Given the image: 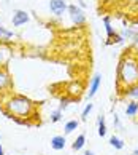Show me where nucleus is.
Returning <instances> with one entry per match:
<instances>
[{
	"label": "nucleus",
	"mask_w": 138,
	"mask_h": 155,
	"mask_svg": "<svg viewBox=\"0 0 138 155\" xmlns=\"http://www.w3.org/2000/svg\"><path fill=\"white\" fill-rule=\"evenodd\" d=\"M3 106H5V110H3L5 115L8 118L16 120L21 125H29L27 118H30L37 109L35 102L22 94H8Z\"/></svg>",
	"instance_id": "obj_1"
},
{
	"label": "nucleus",
	"mask_w": 138,
	"mask_h": 155,
	"mask_svg": "<svg viewBox=\"0 0 138 155\" xmlns=\"http://www.w3.org/2000/svg\"><path fill=\"white\" fill-rule=\"evenodd\" d=\"M138 83V61L132 56H125L121 59L118 66V90H121V85L125 88L130 85Z\"/></svg>",
	"instance_id": "obj_2"
},
{
	"label": "nucleus",
	"mask_w": 138,
	"mask_h": 155,
	"mask_svg": "<svg viewBox=\"0 0 138 155\" xmlns=\"http://www.w3.org/2000/svg\"><path fill=\"white\" fill-rule=\"evenodd\" d=\"M68 15H70V19L73 24H76V26H81L86 22V15H84V11L81 7H78V5H68Z\"/></svg>",
	"instance_id": "obj_3"
},
{
	"label": "nucleus",
	"mask_w": 138,
	"mask_h": 155,
	"mask_svg": "<svg viewBox=\"0 0 138 155\" xmlns=\"http://www.w3.org/2000/svg\"><path fill=\"white\" fill-rule=\"evenodd\" d=\"M48 7L51 10V13L56 15V16H62L67 11L68 8V5L65 0H49V3H48Z\"/></svg>",
	"instance_id": "obj_4"
},
{
	"label": "nucleus",
	"mask_w": 138,
	"mask_h": 155,
	"mask_svg": "<svg viewBox=\"0 0 138 155\" xmlns=\"http://www.w3.org/2000/svg\"><path fill=\"white\" fill-rule=\"evenodd\" d=\"M11 87H13V80H11L7 67H0V93H5Z\"/></svg>",
	"instance_id": "obj_5"
},
{
	"label": "nucleus",
	"mask_w": 138,
	"mask_h": 155,
	"mask_svg": "<svg viewBox=\"0 0 138 155\" xmlns=\"http://www.w3.org/2000/svg\"><path fill=\"white\" fill-rule=\"evenodd\" d=\"M29 19H30V16H29L27 11L24 10H16L13 13V18H11V22H13L14 27H19L22 24H26V22H29Z\"/></svg>",
	"instance_id": "obj_6"
},
{
	"label": "nucleus",
	"mask_w": 138,
	"mask_h": 155,
	"mask_svg": "<svg viewBox=\"0 0 138 155\" xmlns=\"http://www.w3.org/2000/svg\"><path fill=\"white\" fill-rule=\"evenodd\" d=\"M100 83H102V75L100 74H95L90 80V85H89V91H87V97H94L97 94V91L100 88Z\"/></svg>",
	"instance_id": "obj_7"
},
{
	"label": "nucleus",
	"mask_w": 138,
	"mask_h": 155,
	"mask_svg": "<svg viewBox=\"0 0 138 155\" xmlns=\"http://www.w3.org/2000/svg\"><path fill=\"white\" fill-rule=\"evenodd\" d=\"M11 56V50L3 42H0V67H7V62Z\"/></svg>",
	"instance_id": "obj_8"
},
{
	"label": "nucleus",
	"mask_w": 138,
	"mask_h": 155,
	"mask_svg": "<svg viewBox=\"0 0 138 155\" xmlns=\"http://www.w3.org/2000/svg\"><path fill=\"white\" fill-rule=\"evenodd\" d=\"M65 136H54L53 139H51V147L54 149V150H62V149L65 147Z\"/></svg>",
	"instance_id": "obj_9"
},
{
	"label": "nucleus",
	"mask_w": 138,
	"mask_h": 155,
	"mask_svg": "<svg viewBox=\"0 0 138 155\" xmlns=\"http://www.w3.org/2000/svg\"><path fill=\"white\" fill-rule=\"evenodd\" d=\"M103 22H105V31H106V37H108V40H111L114 38V35H116V31H114V27L111 26V21H110V18L108 16H105L103 18Z\"/></svg>",
	"instance_id": "obj_10"
},
{
	"label": "nucleus",
	"mask_w": 138,
	"mask_h": 155,
	"mask_svg": "<svg viewBox=\"0 0 138 155\" xmlns=\"http://www.w3.org/2000/svg\"><path fill=\"white\" fill-rule=\"evenodd\" d=\"M125 96L130 97V99H133V101H138V83L130 85V87L125 88Z\"/></svg>",
	"instance_id": "obj_11"
},
{
	"label": "nucleus",
	"mask_w": 138,
	"mask_h": 155,
	"mask_svg": "<svg viewBox=\"0 0 138 155\" xmlns=\"http://www.w3.org/2000/svg\"><path fill=\"white\" fill-rule=\"evenodd\" d=\"M138 114V101H132L127 104V107H125V115L129 117H135Z\"/></svg>",
	"instance_id": "obj_12"
},
{
	"label": "nucleus",
	"mask_w": 138,
	"mask_h": 155,
	"mask_svg": "<svg viewBox=\"0 0 138 155\" xmlns=\"http://www.w3.org/2000/svg\"><path fill=\"white\" fill-rule=\"evenodd\" d=\"M84 144H86V136L84 134H79L76 139H75V142L72 144V149L78 152V150H81V149L84 147Z\"/></svg>",
	"instance_id": "obj_13"
},
{
	"label": "nucleus",
	"mask_w": 138,
	"mask_h": 155,
	"mask_svg": "<svg viewBox=\"0 0 138 155\" xmlns=\"http://www.w3.org/2000/svg\"><path fill=\"white\" fill-rule=\"evenodd\" d=\"M14 37V32L8 31L5 26H0V42H5V40H10Z\"/></svg>",
	"instance_id": "obj_14"
},
{
	"label": "nucleus",
	"mask_w": 138,
	"mask_h": 155,
	"mask_svg": "<svg viewBox=\"0 0 138 155\" xmlns=\"http://www.w3.org/2000/svg\"><path fill=\"white\" fill-rule=\"evenodd\" d=\"M97 125H99V136L103 137L106 134V125H105V117L100 115L99 120H97Z\"/></svg>",
	"instance_id": "obj_15"
},
{
	"label": "nucleus",
	"mask_w": 138,
	"mask_h": 155,
	"mask_svg": "<svg viewBox=\"0 0 138 155\" xmlns=\"http://www.w3.org/2000/svg\"><path fill=\"white\" fill-rule=\"evenodd\" d=\"M78 120H70V122H67L65 123V126H64V130H65V134H70V133H73L75 130L78 128Z\"/></svg>",
	"instance_id": "obj_16"
},
{
	"label": "nucleus",
	"mask_w": 138,
	"mask_h": 155,
	"mask_svg": "<svg viewBox=\"0 0 138 155\" xmlns=\"http://www.w3.org/2000/svg\"><path fill=\"white\" fill-rule=\"evenodd\" d=\"M110 144H111L114 149H118V150L124 149V141H122V139H119L118 136H111V137H110Z\"/></svg>",
	"instance_id": "obj_17"
},
{
	"label": "nucleus",
	"mask_w": 138,
	"mask_h": 155,
	"mask_svg": "<svg viewBox=\"0 0 138 155\" xmlns=\"http://www.w3.org/2000/svg\"><path fill=\"white\" fill-rule=\"evenodd\" d=\"M51 122H53V123H57V122H59V120L62 118V110H59V109H56V110H53V112H51Z\"/></svg>",
	"instance_id": "obj_18"
},
{
	"label": "nucleus",
	"mask_w": 138,
	"mask_h": 155,
	"mask_svg": "<svg viewBox=\"0 0 138 155\" xmlns=\"http://www.w3.org/2000/svg\"><path fill=\"white\" fill-rule=\"evenodd\" d=\"M94 109V106L90 104H86V107H84V110H83V114H81V120H87V117H89V114H90V110Z\"/></svg>",
	"instance_id": "obj_19"
},
{
	"label": "nucleus",
	"mask_w": 138,
	"mask_h": 155,
	"mask_svg": "<svg viewBox=\"0 0 138 155\" xmlns=\"http://www.w3.org/2000/svg\"><path fill=\"white\" fill-rule=\"evenodd\" d=\"M70 101H73V99H62L60 101V106H59V110H64V109H67V106H68V102Z\"/></svg>",
	"instance_id": "obj_20"
},
{
	"label": "nucleus",
	"mask_w": 138,
	"mask_h": 155,
	"mask_svg": "<svg viewBox=\"0 0 138 155\" xmlns=\"http://www.w3.org/2000/svg\"><path fill=\"white\" fill-rule=\"evenodd\" d=\"M132 42H133V45L138 48V32H135V35H133V38H132Z\"/></svg>",
	"instance_id": "obj_21"
},
{
	"label": "nucleus",
	"mask_w": 138,
	"mask_h": 155,
	"mask_svg": "<svg viewBox=\"0 0 138 155\" xmlns=\"http://www.w3.org/2000/svg\"><path fill=\"white\" fill-rule=\"evenodd\" d=\"M114 125H116L118 128L121 126V123H119V118H118V115H116V114H114Z\"/></svg>",
	"instance_id": "obj_22"
},
{
	"label": "nucleus",
	"mask_w": 138,
	"mask_h": 155,
	"mask_svg": "<svg viewBox=\"0 0 138 155\" xmlns=\"http://www.w3.org/2000/svg\"><path fill=\"white\" fill-rule=\"evenodd\" d=\"M84 155H94V152H92V150H86Z\"/></svg>",
	"instance_id": "obj_23"
},
{
	"label": "nucleus",
	"mask_w": 138,
	"mask_h": 155,
	"mask_svg": "<svg viewBox=\"0 0 138 155\" xmlns=\"http://www.w3.org/2000/svg\"><path fill=\"white\" fill-rule=\"evenodd\" d=\"M0 155H5V150H3V147L0 146Z\"/></svg>",
	"instance_id": "obj_24"
}]
</instances>
